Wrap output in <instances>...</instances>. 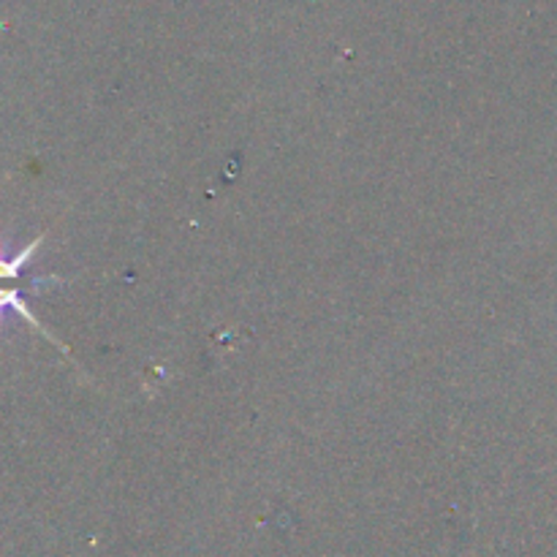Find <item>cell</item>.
<instances>
[{"mask_svg": "<svg viewBox=\"0 0 557 557\" xmlns=\"http://www.w3.org/2000/svg\"><path fill=\"white\" fill-rule=\"evenodd\" d=\"M3 310H16V313H20L22 319L33 326V330H38L44 337H47V341H52L54 346L63 348V354H69V348H65L63 343L54 341V337L44 330L41 321L30 313V308H27V302H25V292H22V288H0V324H3Z\"/></svg>", "mask_w": 557, "mask_h": 557, "instance_id": "1", "label": "cell"}, {"mask_svg": "<svg viewBox=\"0 0 557 557\" xmlns=\"http://www.w3.org/2000/svg\"><path fill=\"white\" fill-rule=\"evenodd\" d=\"M41 243H44V234L33 239L30 245H25V248L14 256L5 253V248L0 245V281H14V277H20L22 270H25V267L33 261V256H36V250L41 248Z\"/></svg>", "mask_w": 557, "mask_h": 557, "instance_id": "2", "label": "cell"}]
</instances>
